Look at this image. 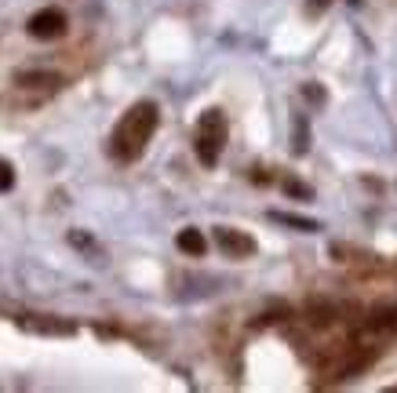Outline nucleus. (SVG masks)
<instances>
[{
    "label": "nucleus",
    "instance_id": "obj_1",
    "mask_svg": "<svg viewBox=\"0 0 397 393\" xmlns=\"http://www.w3.org/2000/svg\"><path fill=\"white\" fill-rule=\"evenodd\" d=\"M157 106L154 102H135L125 117H120V124L113 131V157L120 161H139L142 149L149 146V139H154L157 131Z\"/></svg>",
    "mask_w": 397,
    "mask_h": 393
},
{
    "label": "nucleus",
    "instance_id": "obj_2",
    "mask_svg": "<svg viewBox=\"0 0 397 393\" xmlns=\"http://www.w3.org/2000/svg\"><path fill=\"white\" fill-rule=\"evenodd\" d=\"M226 146V117L223 109H208L197 124V157L204 168H216Z\"/></svg>",
    "mask_w": 397,
    "mask_h": 393
},
{
    "label": "nucleus",
    "instance_id": "obj_3",
    "mask_svg": "<svg viewBox=\"0 0 397 393\" xmlns=\"http://www.w3.org/2000/svg\"><path fill=\"white\" fill-rule=\"evenodd\" d=\"M26 29H29V37H37V41H55V37L66 33V15L58 8H44V11H37L33 18H29Z\"/></svg>",
    "mask_w": 397,
    "mask_h": 393
},
{
    "label": "nucleus",
    "instance_id": "obj_4",
    "mask_svg": "<svg viewBox=\"0 0 397 393\" xmlns=\"http://www.w3.org/2000/svg\"><path fill=\"white\" fill-rule=\"evenodd\" d=\"M216 244L230 259H248V255H255V240L248 233H240V230H230V226H219L216 230Z\"/></svg>",
    "mask_w": 397,
    "mask_h": 393
},
{
    "label": "nucleus",
    "instance_id": "obj_5",
    "mask_svg": "<svg viewBox=\"0 0 397 393\" xmlns=\"http://www.w3.org/2000/svg\"><path fill=\"white\" fill-rule=\"evenodd\" d=\"M22 328L37 331V335H73V331H77L70 321H51V317H26Z\"/></svg>",
    "mask_w": 397,
    "mask_h": 393
},
{
    "label": "nucleus",
    "instance_id": "obj_6",
    "mask_svg": "<svg viewBox=\"0 0 397 393\" xmlns=\"http://www.w3.org/2000/svg\"><path fill=\"white\" fill-rule=\"evenodd\" d=\"M175 244H179V252H186V255H194V259H201V255L208 252V240H204V233H201V230H194V226L179 230Z\"/></svg>",
    "mask_w": 397,
    "mask_h": 393
},
{
    "label": "nucleus",
    "instance_id": "obj_7",
    "mask_svg": "<svg viewBox=\"0 0 397 393\" xmlns=\"http://www.w3.org/2000/svg\"><path fill=\"white\" fill-rule=\"evenodd\" d=\"M307 149H310V124H307V117H302V113H295L292 117V154L302 157Z\"/></svg>",
    "mask_w": 397,
    "mask_h": 393
},
{
    "label": "nucleus",
    "instance_id": "obj_8",
    "mask_svg": "<svg viewBox=\"0 0 397 393\" xmlns=\"http://www.w3.org/2000/svg\"><path fill=\"white\" fill-rule=\"evenodd\" d=\"M270 219H273V222H285V226H295V230H302V233L321 230L314 219H299V215H288V211H270Z\"/></svg>",
    "mask_w": 397,
    "mask_h": 393
},
{
    "label": "nucleus",
    "instance_id": "obj_9",
    "mask_svg": "<svg viewBox=\"0 0 397 393\" xmlns=\"http://www.w3.org/2000/svg\"><path fill=\"white\" fill-rule=\"evenodd\" d=\"M15 186V168L8 161H0V193H8Z\"/></svg>",
    "mask_w": 397,
    "mask_h": 393
},
{
    "label": "nucleus",
    "instance_id": "obj_10",
    "mask_svg": "<svg viewBox=\"0 0 397 393\" xmlns=\"http://www.w3.org/2000/svg\"><path fill=\"white\" fill-rule=\"evenodd\" d=\"M18 80H22V84H29V87H33V84H58V77H55V73H22Z\"/></svg>",
    "mask_w": 397,
    "mask_h": 393
},
{
    "label": "nucleus",
    "instance_id": "obj_11",
    "mask_svg": "<svg viewBox=\"0 0 397 393\" xmlns=\"http://www.w3.org/2000/svg\"><path fill=\"white\" fill-rule=\"evenodd\" d=\"M285 190H288L292 197H302V200H310V197H314V190H310V186H302V183H295V178H288Z\"/></svg>",
    "mask_w": 397,
    "mask_h": 393
},
{
    "label": "nucleus",
    "instance_id": "obj_12",
    "mask_svg": "<svg viewBox=\"0 0 397 393\" xmlns=\"http://www.w3.org/2000/svg\"><path fill=\"white\" fill-rule=\"evenodd\" d=\"M317 4H328V0H317Z\"/></svg>",
    "mask_w": 397,
    "mask_h": 393
}]
</instances>
